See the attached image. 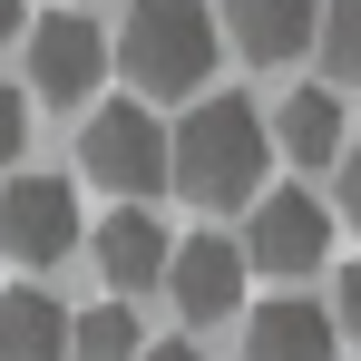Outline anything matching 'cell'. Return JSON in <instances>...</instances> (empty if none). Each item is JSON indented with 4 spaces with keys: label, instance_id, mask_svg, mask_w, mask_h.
<instances>
[{
    "label": "cell",
    "instance_id": "6da1fadb",
    "mask_svg": "<svg viewBox=\"0 0 361 361\" xmlns=\"http://www.w3.org/2000/svg\"><path fill=\"white\" fill-rule=\"evenodd\" d=\"M264 157H274V137H264L254 98H195L185 127L166 137V185L195 205H244L264 185Z\"/></svg>",
    "mask_w": 361,
    "mask_h": 361
},
{
    "label": "cell",
    "instance_id": "3957f363",
    "mask_svg": "<svg viewBox=\"0 0 361 361\" xmlns=\"http://www.w3.org/2000/svg\"><path fill=\"white\" fill-rule=\"evenodd\" d=\"M78 157H88V176L108 185V195L147 205V195L166 185V127L147 118L137 98H118V108H98V118H88V147H78Z\"/></svg>",
    "mask_w": 361,
    "mask_h": 361
},
{
    "label": "cell",
    "instance_id": "2e32d148",
    "mask_svg": "<svg viewBox=\"0 0 361 361\" xmlns=\"http://www.w3.org/2000/svg\"><path fill=\"white\" fill-rule=\"evenodd\" d=\"M332 332H352V342H361V264L342 274V293H332Z\"/></svg>",
    "mask_w": 361,
    "mask_h": 361
},
{
    "label": "cell",
    "instance_id": "52a82bcc",
    "mask_svg": "<svg viewBox=\"0 0 361 361\" xmlns=\"http://www.w3.org/2000/svg\"><path fill=\"white\" fill-rule=\"evenodd\" d=\"M244 244H225V235H185L176 254H166V293H176V312L185 322H225V312H244Z\"/></svg>",
    "mask_w": 361,
    "mask_h": 361
},
{
    "label": "cell",
    "instance_id": "277c9868",
    "mask_svg": "<svg viewBox=\"0 0 361 361\" xmlns=\"http://www.w3.org/2000/svg\"><path fill=\"white\" fill-rule=\"evenodd\" d=\"M20 39H30V88H39V98H59V108L98 98V78H108V30H98V20L49 10V20H30Z\"/></svg>",
    "mask_w": 361,
    "mask_h": 361
},
{
    "label": "cell",
    "instance_id": "8992f818",
    "mask_svg": "<svg viewBox=\"0 0 361 361\" xmlns=\"http://www.w3.org/2000/svg\"><path fill=\"white\" fill-rule=\"evenodd\" d=\"M78 244V195L59 176H10L0 185V254L10 264H59Z\"/></svg>",
    "mask_w": 361,
    "mask_h": 361
},
{
    "label": "cell",
    "instance_id": "ba28073f",
    "mask_svg": "<svg viewBox=\"0 0 361 361\" xmlns=\"http://www.w3.org/2000/svg\"><path fill=\"white\" fill-rule=\"evenodd\" d=\"M88 254H98V274H108L118 293H147V283H166V254H176V235H166L147 205H118V215L88 235Z\"/></svg>",
    "mask_w": 361,
    "mask_h": 361
},
{
    "label": "cell",
    "instance_id": "9c48e42d",
    "mask_svg": "<svg viewBox=\"0 0 361 361\" xmlns=\"http://www.w3.org/2000/svg\"><path fill=\"white\" fill-rule=\"evenodd\" d=\"M332 312L322 302H302V293H274V302H254L244 312V361H332Z\"/></svg>",
    "mask_w": 361,
    "mask_h": 361
},
{
    "label": "cell",
    "instance_id": "4fadbf2b",
    "mask_svg": "<svg viewBox=\"0 0 361 361\" xmlns=\"http://www.w3.org/2000/svg\"><path fill=\"white\" fill-rule=\"evenodd\" d=\"M68 352H78V361H137L147 332H137L127 302H98V312H68Z\"/></svg>",
    "mask_w": 361,
    "mask_h": 361
},
{
    "label": "cell",
    "instance_id": "ac0fdd59",
    "mask_svg": "<svg viewBox=\"0 0 361 361\" xmlns=\"http://www.w3.org/2000/svg\"><path fill=\"white\" fill-rule=\"evenodd\" d=\"M137 361H205V352H195V342H147Z\"/></svg>",
    "mask_w": 361,
    "mask_h": 361
},
{
    "label": "cell",
    "instance_id": "5bb4252c",
    "mask_svg": "<svg viewBox=\"0 0 361 361\" xmlns=\"http://www.w3.org/2000/svg\"><path fill=\"white\" fill-rule=\"evenodd\" d=\"M342 88H361V0H322V39H312Z\"/></svg>",
    "mask_w": 361,
    "mask_h": 361
},
{
    "label": "cell",
    "instance_id": "7c38bea8",
    "mask_svg": "<svg viewBox=\"0 0 361 361\" xmlns=\"http://www.w3.org/2000/svg\"><path fill=\"white\" fill-rule=\"evenodd\" d=\"M68 352V312L39 283H10L0 293V361H59Z\"/></svg>",
    "mask_w": 361,
    "mask_h": 361
},
{
    "label": "cell",
    "instance_id": "e0dca14e",
    "mask_svg": "<svg viewBox=\"0 0 361 361\" xmlns=\"http://www.w3.org/2000/svg\"><path fill=\"white\" fill-rule=\"evenodd\" d=\"M332 166H342V215H352V225H361V137H352V147H342V157H332Z\"/></svg>",
    "mask_w": 361,
    "mask_h": 361
},
{
    "label": "cell",
    "instance_id": "5b68a950",
    "mask_svg": "<svg viewBox=\"0 0 361 361\" xmlns=\"http://www.w3.org/2000/svg\"><path fill=\"white\" fill-rule=\"evenodd\" d=\"M322 254H332V205L322 195H264L254 205V235H244V264L254 274H322Z\"/></svg>",
    "mask_w": 361,
    "mask_h": 361
},
{
    "label": "cell",
    "instance_id": "30bf717a",
    "mask_svg": "<svg viewBox=\"0 0 361 361\" xmlns=\"http://www.w3.org/2000/svg\"><path fill=\"white\" fill-rule=\"evenodd\" d=\"M225 39H235L244 59L283 68L293 49L322 39V0H225Z\"/></svg>",
    "mask_w": 361,
    "mask_h": 361
},
{
    "label": "cell",
    "instance_id": "7a4b0ae2",
    "mask_svg": "<svg viewBox=\"0 0 361 361\" xmlns=\"http://www.w3.org/2000/svg\"><path fill=\"white\" fill-rule=\"evenodd\" d=\"M108 49L127 59L137 98H185V88H205V68H215V10H205V0H137Z\"/></svg>",
    "mask_w": 361,
    "mask_h": 361
},
{
    "label": "cell",
    "instance_id": "8fae6325",
    "mask_svg": "<svg viewBox=\"0 0 361 361\" xmlns=\"http://www.w3.org/2000/svg\"><path fill=\"white\" fill-rule=\"evenodd\" d=\"M274 137H283V157L293 166H332L352 137H342V98L332 88H293L283 108H274Z\"/></svg>",
    "mask_w": 361,
    "mask_h": 361
},
{
    "label": "cell",
    "instance_id": "d6986e66",
    "mask_svg": "<svg viewBox=\"0 0 361 361\" xmlns=\"http://www.w3.org/2000/svg\"><path fill=\"white\" fill-rule=\"evenodd\" d=\"M30 30V0H0V39H20Z\"/></svg>",
    "mask_w": 361,
    "mask_h": 361
},
{
    "label": "cell",
    "instance_id": "9a60e30c",
    "mask_svg": "<svg viewBox=\"0 0 361 361\" xmlns=\"http://www.w3.org/2000/svg\"><path fill=\"white\" fill-rule=\"evenodd\" d=\"M20 147H30V98H20V88L0 78V176L20 166Z\"/></svg>",
    "mask_w": 361,
    "mask_h": 361
}]
</instances>
